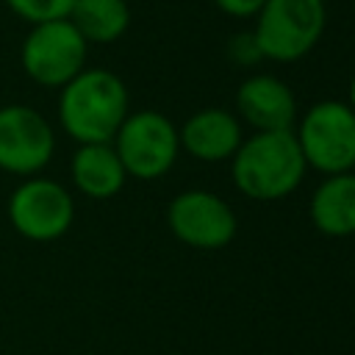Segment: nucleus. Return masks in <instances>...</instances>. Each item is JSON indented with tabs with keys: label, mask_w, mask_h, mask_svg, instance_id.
I'll return each instance as SVG.
<instances>
[{
	"label": "nucleus",
	"mask_w": 355,
	"mask_h": 355,
	"mask_svg": "<svg viewBox=\"0 0 355 355\" xmlns=\"http://www.w3.org/2000/svg\"><path fill=\"white\" fill-rule=\"evenodd\" d=\"M55 155L50 119L25 103L0 105V172L14 178L42 175Z\"/></svg>",
	"instance_id": "8"
},
{
	"label": "nucleus",
	"mask_w": 355,
	"mask_h": 355,
	"mask_svg": "<svg viewBox=\"0 0 355 355\" xmlns=\"http://www.w3.org/2000/svg\"><path fill=\"white\" fill-rule=\"evenodd\" d=\"M214 3H216L219 11H225L230 17H239V19H247V17H255L266 0H214Z\"/></svg>",
	"instance_id": "17"
},
{
	"label": "nucleus",
	"mask_w": 355,
	"mask_h": 355,
	"mask_svg": "<svg viewBox=\"0 0 355 355\" xmlns=\"http://www.w3.org/2000/svg\"><path fill=\"white\" fill-rule=\"evenodd\" d=\"M180 147L200 161H225L233 158L241 139V122L230 111L202 108L191 114L178 130Z\"/></svg>",
	"instance_id": "11"
},
{
	"label": "nucleus",
	"mask_w": 355,
	"mask_h": 355,
	"mask_svg": "<svg viewBox=\"0 0 355 355\" xmlns=\"http://www.w3.org/2000/svg\"><path fill=\"white\" fill-rule=\"evenodd\" d=\"M236 108L241 119L250 128H255V133L291 130V122L297 116L294 92L275 75L247 78L236 92Z\"/></svg>",
	"instance_id": "10"
},
{
	"label": "nucleus",
	"mask_w": 355,
	"mask_h": 355,
	"mask_svg": "<svg viewBox=\"0 0 355 355\" xmlns=\"http://www.w3.org/2000/svg\"><path fill=\"white\" fill-rule=\"evenodd\" d=\"M86 44H111L125 36L130 25L128 0H75L69 17Z\"/></svg>",
	"instance_id": "14"
},
{
	"label": "nucleus",
	"mask_w": 355,
	"mask_h": 355,
	"mask_svg": "<svg viewBox=\"0 0 355 355\" xmlns=\"http://www.w3.org/2000/svg\"><path fill=\"white\" fill-rule=\"evenodd\" d=\"M72 186L89 200H111L122 191L128 172L114 144H78L69 158Z\"/></svg>",
	"instance_id": "12"
},
{
	"label": "nucleus",
	"mask_w": 355,
	"mask_h": 355,
	"mask_svg": "<svg viewBox=\"0 0 355 355\" xmlns=\"http://www.w3.org/2000/svg\"><path fill=\"white\" fill-rule=\"evenodd\" d=\"M58 125L78 144H108L128 108V86L122 78L103 67H86L67 86L58 89Z\"/></svg>",
	"instance_id": "1"
},
{
	"label": "nucleus",
	"mask_w": 355,
	"mask_h": 355,
	"mask_svg": "<svg viewBox=\"0 0 355 355\" xmlns=\"http://www.w3.org/2000/svg\"><path fill=\"white\" fill-rule=\"evenodd\" d=\"M311 222L319 233L344 239L355 233V172L327 175L311 197Z\"/></svg>",
	"instance_id": "13"
},
{
	"label": "nucleus",
	"mask_w": 355,
	"mask_h": 355,
	"mask_svg": "<svg viewBox=\"0 0 355 355\" xmlns=\"http://www.w3.org/2000/svg\"><path fill=\"white\" fill-rule=\"evenodd\" d=\"M128 178L155 180L164 178L180 153L178 128L161 111H133L111 139Z\"/></svg>",
	"instance_id": "6"
},
{
	"label": "nucleus",
	"mask_w": 355,
	"mask_h": 355,
	"mask_svg": "<svg viewBox=\"0 0 355 355\" xmlns=\"http://www.w3.org/2000/svg\"><path fill=\"white\" fill-rule=\"evenodd\" d=\"M89 44L69 19L36 22L19 44V67L28 80L44 89L67 86L86 69Z\"/></svg>",
	"instance_id": "5"
},
{
	"label": "nucleus",
	"mask_w": 355,
	"mask_h": 355,
	"mask_svg": "<svg viewBox=\"0 0 355 355\" xmlns=\"http://www.w3.org/2000/svg\"><path fill=\"white\" fill-rule=\"evenodd\" d=\"M6 216L25 241L50 244L69 233L75 222V197L61 180L47 175L22 178L6 200Z\"/></svg>",
	"instance_id": "3"
},
{
	"label": "nucleus",
	"mask_w": 355,
	"mask_h": 355,
	"mask_svg": "<svg viewBox=\"0 0 355 355\" xmlns=\"http://www.w3.org/2000/svg\"><path fill=\"white\" fill-rule=\"evenodd\" d=\"M297 144L308 166L324 175L352 172L355 166V111L338 100L311 105L297 128Z\"/></svg>",
	"instance_id": "7"
},
{
	"label": "nucleus",
	"mask_w": 355,
	"mask_h": 355,
	"mask_svg": "<svg viewBox=\"0 0 355 355\" xmlns=\"http://www.w3.org/2000/svg\"><path fill=\"white\" fill-rule=\"evenodd\" d=\"M6 8L19 17L28 25L50 22V19H67L75 0H3Z\"/></svg>",
	"instance_id": "15"
},
{
	"label": "nucleus",
	"mask_w": 355,
	"mask_h": 355,
	"mask_svg": "<svg viewBox=\"0 0 355 355\" xmlns=\"http://www.w3.org/2000/svg\"><path fill=\"white\" fill-rule=\"evenodd\" d=\"M352 111H355V75H352V80H349V103H347Z\"/></svg>",
	"instance_id": "18"
},
{
	"label": "nucleus",
	"mask_w": 355,
	"mask_h": 355,
	"mask_svg": "<svg viewBox=\"0 0 355 355\" xmlns=\"http://www.w3.org/2000/svg\"><path fill=\"white\" fill-rule=\"evenodd\" d=\"M227 55H230V61L239 64V67H252V64H258V61L263 58L258 42H255V36H252V31L233 36L230 44H227Z\"/></svg>",
	"instance_id": "16"
},
{
	"label": "nucleus",
	"mask_w": 355,
	"mask_h": 355,
	"mask_svg": "<svg viewBox=\"0 0 355 355\" xmlns=\"http://www.w3.org/2000/svg\"><path fill=\"white\" fill-rule=\"evenodd\" d=\"M324 22V0H266L255 14L252 36L263 58L288 64L316 47Z\"/></svg>",
	"instance_id": "4"
},
{
	"label": "nucleus",
	"mask_w": 355,
	"mask_h": 355,
	"mask_svg": "<svg viewBox=\"0 0 355 355\" xmlns=\"http://www.w3.org/2000/svg\"><path fill=\"white\" fill-rule=\"evenodd\" d=\"M305 158L294 130H263L244 139L233 155V183L250 200L272 202L288 197L305 178Z\"/></svg>",
	"instance_id": "2"
},
{
	"label": "nucleus",
	"mask_w": 355,
	"mask_h": 355,
	"mask_svg": "<svg viewBox=\"0 0 355 355\" xmlns=\"http://www.w3.org/2000/svg\"><path fill=\"white\" fill-rule=\"evenodd\" d=\"M166 225L178 241L194 250L227 247L239 227L233 208L219 194L205 189H186L172 197L166 208Z\"/></svg>",
	"instance_id": "9"
}]
</instances>
